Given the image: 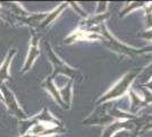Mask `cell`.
I'll use <instances>...</instances> for the list:
<instances>
[{"label": "cell", "instance_id": "7", "mask_svg": "<svg viewBox=\"0 0 152 137\" xmlns=\"http://www.w3.org/2000/svg\"><path fill=\"white\" fill-rule=\"evenodd\" d=\"M65 7H66V4H61L60 6L58 7V8L53 9L52 12H50V13H47V16H45V19L43 20V22L41 23V25H40V27H39V30H43V29H45V27L49 25L52 21L57 17L58 15H59V13L63 10Z\"/></svg>", "mask_w": 152, "mask_h": 137}, {"label": "cell", "instance_id": "1", "mask_svg": "<svg viewBox=\"0 0 152 137\" xmlns=\"http://www.w3.org/2000/svg\"><path fill=\"white\" fill-rule=\"evenodd\" d=\"M0 91H1V94L4 96V102L7 105V107H8V111L10 112L13 116H15L18 120H25V119L28 118L25 114V112L20 109L18 102L16 101L14 93L8 89V87L6 86L5 82L0 84Z\"/></svg>", "mask_w": 152, "mask_h": 137}, {"label": "cell", "instance_id": "2", "mask_svg": "<svg viewBox=\"0 0 152 137\" xmlns=\"http://www.w3.org/2000/svg\"><path fill=\"white\" fill-rule=\"evenodd\" d=\"M40 56V49H39V36L35 33V31H32V38L30 41V48H28V54L25 59V63L23 65V69L20 73L24 74L27 71H30L33 63L35 62V59Z\"/></svg>", "mask_w": 152, "mask_h": 137}, {"label": "cell", "instance_id": "4", "mask_svg": "<svg viewBox=\"0 0 152 137\" xmlns=\"http://www.w3.org/2000/svg\"><path fill=\"white\" fill-rule=\"evenodd\" d=\"M134 77H135V73H128V74H126V76L121 79L117 85L115 86L113 89H110V90L108 91L107 94L100 99V102H102V101H107V99H110V98H115V97H118V96H121V95L127 90L128 86L131 85V82L133 81Z\"/></svg>", "mask_w": 152, "mask_h": 137}, {"label": "cell", "instance_id": "5", "mask_svg": "<svg viewBox=\"0 0 152 137\" xmlns=\"http://www.w3.org/2000/svg\"><path fill=\"white\" fill-rule=\"evenodd\" d=\"M16 55V49H10L7 56L5 57V61L2 62V64L0 65V84L5 82L6 80H10V76H9V65L12 63V59Z\"/></svg>", "mask_w": 152, "mask_h": 137}, {"label": "cell", "instance_id": "8", "mask_svg": "<svg viewBox=\"0 0 152 137\" xmlns=\"http://www.w3.org/2000/svg\"><path fill=\"white\" fill-rule=\"evenodd\" d=\"M60 97L64 98V104H65V107L69 109V105H70V99H72V81H69L68 86L66 88H64L61 90V95Z\"/></svg>", "mask_w": 152, "mask_h": 137}, {"label": "cell", "instance_id": "3", "mask_svg": "<svg viewBox=\"0 0 152 137\" xmlns=\"http://www.w3.org/2000/svg\"><path fill=\"white\" fill-rule=\"evenodd\" d=\"M45 48H47V53H48V57H49L50 62L52 63L53 70H55L52 77H53L56 73H64V74H67V76H70V77L75 73V71H74L72 67H69L66 63H64L63 61L53 53L52 48H51L50 45H49L48 42H45Z\"/></svg>", "mask_w": 152, "mask_h": 137}, {"label": "cell", "instance_id": "9", "mask_svg": "<svg viewBox=\"0 0 152 137\" xmlns=\"http://www.w3.org/2000/svg\"><path fill=\"white\" fill-rule=\"evenodd\" d=\"M0 101L4 102V96H2V94H1V91H0Z\"/></svg>", "mask_w": 152, "mask_h": 137}, {"label": "cell", "instance_id": "10", "mask_svg": "<svg viewBox=\"0 0 152 137\" xmlns=\"http://www.w3.org/2000/svg\"><path fill=\"white\" fill-rule=\"evenodd\" d=\"M19 137H32V136H30L28 134H25V135H20Z\"/></svg>", "mask_w": 152, "mask_h": 137}, {"label": "cell", "instance_id": "6", "mask_svg": "<svg viewBox=\"0 0 152 137\" xmlns=\"http://www.w3.org/2000/svg\"><path fill=\"white\" fill-rule=\"evenodd\" d=\"M41 86H42V88H45V89H47V90L50 93L51 96L55 98V101L57 102L58 104H60L61 106L65 107V104H64L63 99L60 97V94H59V91L57 90L56 86L53 84V77H49L48 79H45Z\"/></svg>", "mask_w": 152, "mask_h": 137}]
</instances>
